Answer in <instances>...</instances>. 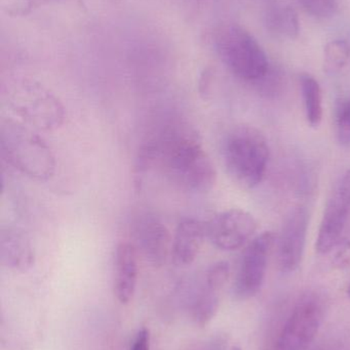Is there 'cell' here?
<instances>
[{
    "mask_svg": "<svg viewBox=\"0 0 350 350\" xmlns=\"http://www.w3.org/2000/svg\"><path fill=\"white\" fill-rule=\"evenodd\" d=\"M156 163L164 176L177 189L201 193L215 185L217 172L197 133L176 127L140 154L139 168Z\"/></svg>",
    "mask_w": 350,
    "mask_h": 350,
    "instance_id": "obj_1",
    "label": "cell"
},
{
    "mask_svg": "<svg viewBox=\"0 0 350 350\" xmlns=\"http://www.w3.org/2000/svg\"><path fill=\"white\" fill-rule=\"evenodd\" d=\"M222 157L230 176L242 187L252 189L264 178L271 150L260 131L242 125L226 135L222 144Z\"/></svg>",
    "mask_w": 350,
    "mask_h": 350,
    "instance_id": "obj_2",
    "label": "cell"
},
{
    "mask_svg": "<svg viewBox=\"0 0 350 350\" xmlns=\"http://www.w3.org/2000/svg\"><path fill=\"white\" fill-rule=\"evenodd\" d=\"M0 148L8 163L30 178L45 181L55 174V156L47 142L21 123L2 124Z\"/></svg>",
    "mask_w": 350,
    "mask_h": 350,
    "instance_id": "obj_3",
    "label": "cell"
},
{
    "mask_svg": "<svg viewBox=\"0 0 350 350\" xmlns=\"http://www.w3.org/2000/svg\"><path fill=\"white\" fill-rule=\"evenodd\" d=\"M222 62L240 79L257 82L268 72L269 64L254 37L236 25L222 27L215 37Z\"/></svg>",
    "mask_w": 350,
    "mask_h": 350,
    "instance_id": "obj_4",
    "label": "cell"
},
{
    "mask_svg": "<svg viewBox=\"0 0 350 350\" xmlns=\"http://www.w3.org/2000/svg\"><path fill=\"white\" fill-rule=\"evenodd\" d=\"M10 105L23 122L38 131L59 129L65 119V110L57 96L35 84H23L16 88Z\"/></svg>",
    "mask_w": 350,
    "mask_h": 350,
    "instance_id": "obj_5",
    "label": "cell"
},
{
    "mask_svg": "<svg viewBox=\"0 0 350 350\" xmlns=\"http://www.w3.org/2000/svg\"><path fill=\"white\" fill-rule=\"evenodd\" d=\"M324 308L316 295L299 300L284 325L275 350H308L322 326Z\"/></svg>",
    "mask_w": 350,
    "mask_h": 350,
    "instance_id": "obj_6",
    "label": "cell"
},
{
    "mask_svg": "<svg viewBox=\"0 0 350 350\" xmlns=\"http://www.w3.org/2000/svg\"><path fill=\"white\" fill-rule=\"evenodd\" d=\"M273 243L275 234L264 232L253 239L245 249L234 284L236 299L248 300L260 292Z\"/></svg>",
    "mask_w": 350,
    "mask_h": 350,
    "instance_id": "obj_7",
    "label": "cell"
},
{
    "mask_svg": "<svg viewBox=\"0 0 350 350\" xmlns=\"http://www.w3.org/2000/svg\"><path fill=\"white\" fill-rule=\"evenodd\" d=\"M258 224L252 214L242 209H228L205 222L207 239L222 251L242 248L256 232Z\"/></svg>",
    "mask_w": 350,
    "mask_h": 350,
    "instance_id": "obj_8",
    "label": "cell"
},
{
    "mask_svg": "<svg viewBox=\"0 0 350 350\" xmlns=\"http://www.w3.org/2000/svg\"><path fill=\"white\" fill-rule=\"evenodd\" d=\"M350 219V170L337 183L323 214L316 239V250L328 254L338 245Z\"/></svg>",
    "mask_w": 350,
    "mask_h": 350,
    "instance_id": "obj_9",
    "label": "cell"
},
{
    "mask_svg": "<svg viewBox=\"0 0 350 350\" xmlns=\"http://www.w3.org/2000/svg\"><path fill=\"white\" fill-rule=\"evenodd\" d=\"M308 216L305 207L297 206L284 220L277 244V265L282 273H293L301 265L308 238Z\"/></svg>",
    "mask_w": 350,
    "mask_h": 350,
    "instance_id": "obj_10",
    "label": "cell"
},
{
    "mask_svg": "<svg viewBox=\"0 0 350 350\" xmlns=\"http://www.w3.org/2000/svg\"><path fill=\"white\" fill-rule=\"evenodd\" d=\"M135 247L153 267H162L172 250L170 232L155 214L145 212L135 220L133 228Z\"/></svg>",
    "mask_w": 350,
    "mask_h": 350,
    "instance_id": "obj_11",
    "label": "cell"
},
{
    "mask_svg": "<svg viewBox=\"0 0 350 350\" xmlns=\"http://www.w3.org/2000/svg\"><path fill=\"white\" fill-rule=\"evenodd\" d=\"M205 239V222L193 217L182 218L173 237L171 256L175 265L177 267L192 265Z\"/></svg>",
    "mask_w": 350,
    "mask_h": 350,
    "instance_id": "obj_12",
    "label": "cell"
},
{
    "mask_svg": "<svg viewBox=\"0 0 350 350\" xmlns=\"http://www.w3.org/2000/svg\"><path fill=\"white\" fill-rule=\"evenodd\" d=\"M138 250L132 243H121L114 256L113 292L121 304H127L133 299L137 287Z\"/></svg>",
    "mask_w": 350,
    "mask_h": 350,
    "instance_id": "obj_13",
    "label": "cell"
},
{
    "mask_svg": "<svg viewBox=\"0 0 350 350\" xmlns=\"http://www.w3.org/2000/svg\"><path fill=\"white\" fill-rule=\"evenodd\" d=\"M35 258L34 247L24 232L12 228L2 230L0 234V259L4 267L25 273L34 265Z\"/></svg>",
    "mask_w": 350,
    "mask_h": 350,
    "instance_id": "obj_14",
    "label": "cell"
},
{
    "mask_svg": "<svg viewBox=\"0 0 350 350\" xmlns=\"http://www.w3.org/2000/svg\"><path fill=\"white\" fill-rule=\"evenodd\" d=\"M300 86L306 120L310 126L318 127L322 122L324 113L322 88L320 83L310 74H302L300 76Z\"/></svg>",
    "mask_w": 350,
    "mask_h": 350,
    "instance_id": "obj_15",
    "label": "cell"
},
{
    "mask_svg": "<svg viewBox=\"0 0 350 350\" xmlns=\"http://www.w3.org/2000/svg\"><path fill=\"white\" fill-rule=\"evenodd\" d=\"M221 290L205 281L201 291L195 296L191 308V316L195 324L203 327L215 318L219 310Z\"/></svg>",
    "mask_w": 350,
    "mask_h": 350,
    "instance_id": "obj_16",
    "label": "cell"
},
{
    "mask_svg": "<svg viewBox=\"0 0 350 350\" xmlns=\"http://www.w3.org/2000/svg\"><path fill=\"white\" fill-rule=\"evenodd\" d=\"M334 123L337 141L342 147H350V94L336 100Z\"/></svg>",
    "mask_w": 350,
    "mask_h": 350,
    "instance_id": "obj_17",
    "label": "cell"
},
{
    "mask_svg": "<svg viewBox=\"0 0 350 350\" xmlns=\"http://www.w3.org/2000/svg\"><path fill=\"white\" fill-rule=\"evenodd\" d=\"M349 55V46L345 41L328 43L325 49V69L328 73H337L347 65Z\"/></svg>",
    "mask_w": 350,
    "mask_h": 350,
    "instance_id": "obj_18",
    "label": "cell"
},
{
    "mask_svg": "<svg viewBox=\"0 0 350 350\" xmlns=\"http://www.w3.org/2000/svg\"><path fill=\"white\" fill-rule=\"evenodd\" d=\"M271 25L275 30L279 31L290 38H295L299 33V18L297 12L290 6L273 12L271 16Z\"/></svg>",
    "mask_w": 350,
    "mask_h": 350,
    "instance_id": "obj_19",
    "label": "cell"
},
{
    "mask_svg": "<svg viewBox=\"0 0 350 350\" xmlns=\"http://www.w3.org/2000/svg\"><path fill=\"white\" fill-rule=\"evenodd\" d=\"M302 8L316 18H328L336 10V0H298Z\"/></svg>",
    "mask_w": 350,
    "mask_h": 350,
    "instance_id": "obj_20",
    "label": "cell"
},
{
    "mask_svg": "<svg viewBox=\"0 0 350 350\" xmlns=\"http://www.w3.org/2000/svg\"><path fill=\"white\" fill-rule=\"evenodd\" d=\"M255 83L257 84V88L260 90L261 94H264L266 96H275L281 90V76L269 69L264 77Z\"/></svg>",
    "mask_w": 350,
    "mask_h": 350,
    "instance_id": "obj_21",
    "label": "cell"
},
{
    "mask_svg": "<svg viewBox=\"0 0 350 350\" xmlns=\"http://www.w3.org/2000/svg\"><path fill=\"white\" fill-rule=\"evenodd\" d=\"M131 350H150V332L147 328H142L138 331Z\"/></svg>",
    "mask_w": 350,
    "mask_h": 350,
    "instance_id": "obj_22",
    "label": "cell"
},
{
    "mask_svg": "<svg viewBox=\"0 0 350 350\" xmlns=\"http://www.w3.org/2000/svg\"><path fill=\"white\" fill-rule=\"evenodd\" d=\"M230 350H242V349H240V347H232V349H230Z\"/></svg>",
    "mask_w": 350,
    "mask_h": 350,
    "instance_id": "obj_23",
    "label": "cell"
},
{
    "mask_svg": "<svg viewBox=\"0 0 350 350\" xmlns=\"http://www.w3.org/2000/svg\"><path fill=\"white\" fill-rule=\"evenodd\" d=\"M347 292H349V297H350V283H349V291H347Z\"/></svg>",
    "mask_w": 350,
    "mask_h": 350,
    "instance_id": "obj_24",
    "label": "cell"
}]
</instances>
